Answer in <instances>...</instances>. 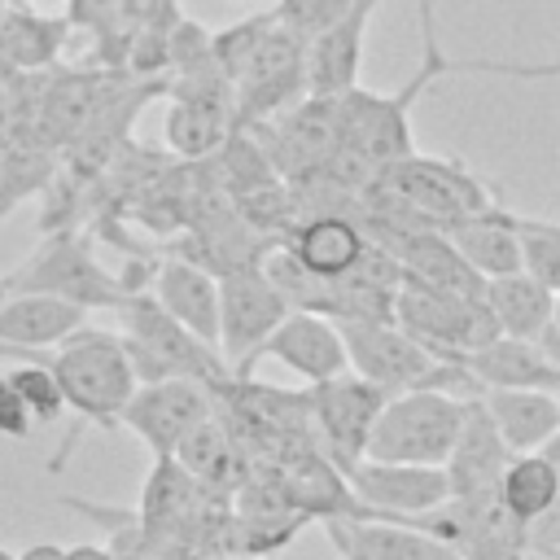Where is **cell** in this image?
<instances>
[{
  "instance_id": "cell-39",
  "label": "cell",
  "mask_w": 560,
  "mask_h": 560,
  "mask_svg": "<svg viewBox=\"0 0 560 560\" xmlns=\"http://www.w3.org/2000/svg\"><path fill=\"white\" fill-rule=\"evenodd\" d=\"M542 459H547V464L556 468V477H560V433H556V438L542 446Z\"/></svg>"
},
{
  "instance_id": "cell-47",
  "label": "cell",
  "mask_w": 560,
  "mask_h": 560,
  "mask_svg": "<svg viewBox=\"0 0 560 560\" xmlns=\"http://www.w3.org/2000/svg\"><path fill=\"white\" fill-rule=\"evenodd\" d=\"M232 4H245V0H232Z\"/></svg>"
},
{
  "instance_id": "cell-13",
  "label": "cell",
  "mask_w": 560,
  "mask_h": 560,
  "mask_svg": "<svg viewBox=\"0 0 560 560\" xmlns=\"http://www.w3.org/2000/svg\"><path fill=\"white\" fill-rule=\"evenodd\" d=\"M451 74H499V79H560V61H503V57H446L442 52V35H438V18H433V0H420V66L416 74L389 96V105L398 114L411 118V105Z\"/></svg>"
},
{
  "instance_id": "cell-29",
  "label": "cell",
  "mask_w": 560,
  "mask_h": 560,
  "mask_svg": "<svg viewBox=\"0 0 560 560\" xmlns=\"http://www.w3.org/2000/svg\"><path fill=\"white\" fill-rule=\"evenodd\" d=\"M499 503L512 521L529 525L538 516H547L556 503H560V477L556 468L542 459V451H525V455H512L508 468H503V481H499Z\"/></svg>"
},
{
  "instance_id": "cell-38",
  "label": "cell",
  "mask_w": 560,
  "mask_h": 560,
  "mask_svg": "<svg viewBox=\"0 0 560 560\" xmlns=\"http://www.w3.org/2000/svg\"><path fill=\"white\" fill-rule=\"evenodd\" d=\"M66 560H118V556H109L105 547H92V542H79V547H66Z\"/></svg>"
},
{
  "instance_id": "cell-28",
  "label": "cell",
  "mask_w": 560,
  "mask_h": 560,
  "mask_svg": "<svg viewBox=\"0 0 560 560\" xmlns=\"http://www.w3.org/2000/svg\"><path fill=\"white\" fill-rule=\"evenodd\" d=\"M57 179V153L39 136H0V223L13 214L18 201L52 188Z\"/></svg>"
},
{
  "instance_id": "cell-7",
  "label": "cell",
  "mask_w": 560,
  "mask_h": 560,
  "mask_svg": "<svg viewBox=\"0 0 560 560\" xmlns=\"http://www.w3.org/2000/svg\"><path fill=\"white\" fill-rule=\"evenodd\" d=\"M394 319L438 359L459 363L464 350H477L499 332L490 306L481 298H464V293H446V289H429L420 280H402L394 293Z\"/></svg>"
},
{
  "instance_id": "cell-44",
  "label": "cell",
  "mask_w": 560,
  "mask_h": 560,
  "mask_svg": "<svg viewBox=\"0 0 560 560\" xmlns=\"http://www.w3.org/2000/svg\"><path fill=\"white\" fill-rule=\"evenodd\" d=\"M0 560H18V556H9V551H0Z\"/></svg>"
},
{
  "instance_id": "cell-3",
  "label": "cell",
  "mask_w": 560,
  "mask_h": 560,
  "mask_svg": "<svg viewBox=\"0 0 560 560\" xmlns=\"http://www.w3.org/2000/svg\"><path fill=\"white\" fill-rule=\"evenodd\" d=\"M350 354V372L368 376L385 394H407V389H446L459 398L481 394L477 381L459 368L424 350L398 319H337Z\"/></svg>"
},
{
  "instance_id": "cell-40",
  "label": "cell",
  "mask_w": 560,
  "mask_h": 560,
  "mask_svg": "<svg viewBox=\"0 0 560 560\" xmlns=\"http://www.w3.org/2000/svg\"><path fill=\"white\" fill-rule=\"evenodd\" d=\"M22 4H35V9H52V4H70V0H22Z\"/></svg>"
},
{
  "instance_id": "cell-32",
  "label": "cell",
  "mask_w": 560,
  "mask_h": 560,
  "mask_svg": "<svg viewBox=\"0 0 560 560\" xmlns=\"http://www.w3.org/2000/svg\"><path fill=\"white\" fill-rule=\"evenodd\" d=\"M9 381L22 394V402L31 407V420L35 424H57L70 411L66 407V394H61V385H57V376H52V368L44 359H26V363L9 368Z\"/></svg>"
},
{
  "instance_id": "cell-23",
  "label": "cell",
  "mask_w": 560,
  "mask_h": 560,
  "mask_svg": "<svg viewBox=\"0 0 560 560\" xmlns=\"http://www.w3.org/2000/svg\"><path fill=\"white\" fill-rule=\"evenodd\" d=\"M477 398L512 455L542 451L560 433V394L551 389H481Z\"/></svg>"
},
{
  "instance_id": "cell-35",
  "label": "cell",
  "mask_w": 560,
  "mask_h": 560,
  "mask_svg": "<svg viewBox=\"0 0 560 560\" xmlns=\"http://www.w3.org/2000/svg\"><path fill=\"white\" fill-rule=\"evenodd\" d=\"M31 429H35L31 407L22 402V394L13 389L9 372H4V376H0V433H4V438H26Z\"/></svg>"
},
{
  "instance_id": "cell-33",
  "label": "cell",
  "mask_w": 560,
  "mask_h": 560,
  "mask_svg": "<svg viewBox=\"0 0 560 560\" xmlns=\"http://www.w3.org/2000/svg\"><path fill=\"white\" fill-rule=\"evenodd\" d=\"M346 9H350V0H280L271 13L280 18V26H289L293 35H302V39L311 44V39L324 35Z\"/></svg>"
},
{
  "instance_id": "cell-26",
  "label": "cell",
  "mask_w": 560,
  "mask_h": 560,
  "mask_svg": "<svg viewBox=\"0 0 560 560\" xmlns=\"http://www.w3.org/2000/svg\"><path fill=\"white\" fill-rule=\"evenodd\" d=\"M481 302L490 306L499 332L521 337V341H538L556 315V293L542 280H534L529 271H508V276L486 280Z\"/></svg>"
},
{
  "instance_id": "cell-11",
  "label": "cell",
  "mask_w": 560,
  "mask_h": 560,
  "mask_svg": "<svg viewBox=\"0 0 560 560\" xmlns=\"http://www.w3.org/2000/svg\"><path fill=\"white\" fill-rule=\"evenodd\" d=\"M306 394H311V424L319 429V451L337 468L354 464L363 455L368 433H372L381 407L389 402V394L359 372H341L332 381H319Z\"/></svg>"
},
{
  "instance_id": "cell-15",
  "label": "cell",
  "mask_w": 560,
  "mask_h": 560,
  "mask_svg": "<svg viewBox=\"0 0 560 560\" xmlns=\"http://www.w3.org/2000/svg\"><path fill=\"white\" fill-rule=\"evenodd\" d=\"M258 359H276L280 368H289L306 385H319V381L350 372L346 337H341L337 319H328L319 311H289L280 319V328L262 341Z\"/></svg>"
},
{
  "instance_id": "cell-2",
  "label": "cell",
  "mask_w": 560,
  "mask_h": 560,
  "mask_svg": "<svg viewBox=\"0 0 560 560\" xmlns=\"http://www.w3.org/2000/svg\"><path fill=\"white\" fill-rule=\"evenodd\" d=\"M66 394V407L96 429H114L122 424V407L136 394V368L127 354L122 332L109 328H79L70 332L48 359H44Z\"/></svg>"
},
{
  "instance_id": "cell-20",
  "label": "cell",
  "mask_w": 560,
  "mask_h": 560,
  "mask_svg": "<svg viewBox=\"0 0 560 560\" xmlns=\"http://www.w3.org/2000/svg\"><path fill=\"white\" fill-rule=\"evenodd\" d=\"M459 368L477 381V389H551V394H560V363L538 341L494 337L477 350H464Z\"/></svg>"
},
{
  "instance_id": "cell-41",
  "label": "cell",
  "mask_w": 560,
  "mask_h": 560,
  "mask_svg": "<svg viewBox=\"0 0 560 560\" xmlns=\"http://www.w3.org/2000/svg\"><path fill=\"white\" fill-rule=\"evenodd\" d=\"M551 328L560 332V293H556V315H551Z\"/></svg>"
},
{
  "instance_id": "cell-25",
  "label": "cell",
  "mask_w": 560,
  "mask_h": 560,
  "mask_svg": "<svg viewBox=\"0 0 560 560\" xmlns=\"http://www.w3.org/2000/svg\"><path fill=\"white\" fill-rule=\"evenodd\" d=\"M236 105L223 101H201V96H171L166 122H162V140L175 158L184 162H206L214 158L228 136L236 131Z\"/></svg>"
},
{
  "instance_id": "cell-24",
  "label": "cell",
  "mask_w": 560,
  "mask_h": 560,
  "mask_svg": "<svg viewBox=\"0 0 560 560\" xmlns=\"http://www.w3.org/2000/svg\"><path fill=\"white\" fill-rule=\"evenodd\" d=\"M70 18H52L35 4H9L0 13V66L4 74H35L48 70L66 39H70Z\"/></svg>"
},
{
  "instance_id": "cell-43",
  "label": "cell",
  "mask_w": 560,
  "mask_h": 560,
  "mask_svg": "<svg viewBox=\"0 0 560 560\" xmlns=\"http://www.w3.org/2000/svg\"><path fill=\"white\" fill-rule=\"evenodd\" d=\"M206 560H241V556H206Z\"/></svg>"
},
{
  "instance_id": "cell-17",
  "label": "cell",
  "mask_w": 560,
  "mask_h": 560,
  "mask_svg": "<svg viewBox=\"0 0 560 560\" xmlns=\"http://www.w3.org/2000/svg\"><path fill=\"white\" fill-rule=\"evenodd\" d=\"M276 136V166L293 175H315L341 149V96L306 92L298 105L271 118Z\"/></svg>"
},
{
  "instance_id": "cell-36",
  "label": "cell",
  "mask_w": 560,
  "mask_h": 560,
  "mask_svg": "<svg viewBox=\"0 0 560 560\" xmlns=\"http://www.w3.org/2000/svg\"><path fill=\"white\" fill-rule=\"evenodd\" d=\"M175 0H122L118 9V48H122V35L144 26V22H162V18H175Z\"/></svg>"
},
{
  "instance_id": "cell-1",
  "label": "cell",
  "mask_w": 560,
  "mask_h": 560,
  "mask_svg": "<svg viewBox=\"0 0 560 560\" xmlns=\"http://www.w3.org/2000/svg\"><path fill=\"white\" fill-rule=\"evenodd\" d=\"M118 324H122V341L140 385L188 376L219 389L232 381V368L219 354V346L188 332L171 311H162V302L149 289H127V298L118 302Z\"/></svg>"
},
{
  "instance_id": "cell-42",
  "label": "cell",
  "mask_w": 560,
  "mask_h": 560,
  "mask_svg": "<svg viewBox=\"0 0 560 560\" xmlns=\"http://www.w3.org/2000/svg\"><path fill=\"white\" fill-rule=\"evenodd\" d=\"M341 560H363L359 551H350V547H341Z\"/></svg>"
},
{
  "instance_id": "cell-16",
  "label": "cell",
  "mask_w": 560,
  "mask_h": 560,
  "mask_svg": "<svg viewBox=\"0 0 560 560\" xmlns=\"http://www.w3.org/2000/svg\"><path fill=\"white\" fill-rule=\"evenodd\" d=\"M512 451L503 446L490 411L481 407V398H464V424L455 438V451L446 459V481H451V499L459 503H490L499 499V481L508 468Z\"/></svg>"
},
{
  "instance_id": "cell-10",
  "label": "cell",
  "mask_w": 560,
  "mask_h": 560,
  "mask_svg": "<svg viewBox=\"0 0 560 560\" xmlns=\"http://www.w3.org/2000/svg\"><path fill=\"white\" fill-rule=\"evenodd\" d=\"M206 416H214V389L201 381H188V376L136 385L131 402L122 407V424L149 446L153 459H175L179 442Z\"/></svg>"
},
{
  "instance_id": "cell-46",
  "label": "cell",
  "mask_w": 560,
  "mask_h": 560,
  "mask_svg": "<svg viewBox=\"0 0 560 560\" xmlns=\"http://www.w3.org/2000/svg\"><path fill=\"white\" fill-rule=\"evenodd\" d=\"M0 79H4V66H0Z\"/></svg>"
},
{
  "instance_id": "cell-14",
  "label": "cell",
  "mask_w": 560,
  "mask_h": 560,
  "mask_svg": "<svg viewBox=\"0 0 560 560\" xmlns=\"http://www.w3.org/2000/svg\"><path fill=\"white\" fill-rule=\"evenodd\" d=\"M88 324V311L52 293H9L0 298V354L4 359H48L70 332Z\"/></svg>"
},
{
  "instance_id": "cell-12",
  "label": "cell",
  "mask_w": 560,
  "mask_h": 560,
  "mask_svg": "<svg viewBox=\"0 0 560 560\" xmlns=\"http://www.w3.org/2000/svg\"><path fill=\"white\" fill-rule=\"evenodd\" d=\"M341 472H346L354 499L372 516L411 521V516H429L442 503H451V481H446V468H438V464H381V459L359 455Z\"/></svg>"
},
{
  "instance_id": "cell-9",
  "label": "cell",
  "mask_w": 560,
  "mask_h": 560,
  "mask_svg": "<svg viewBox=\"0 0 560 560\" xmlns=\"http://www.w3.org/2000/svg\"><path fill=\"white\" fill-rule=\"evenodd\" d=\"M232 83H236V122L241 127L271 122L276 114H284L306 96V39L280 26L276 18Z\"/></svg>"
},
{
  "instance_id": "cell-6",
  "label": "cell",
  "mask_w": 560,
  "mask_h": 560,
  "mask_svg": "<svg viewBox=\"0 0 560 560\" xmlns=\"http://www.w3.org/2000/svg\"><path fill=\"white\" fill-rule=\"evenodd\" d=\"M376 184L420 228H446L455 219H468V214H481V210L494 206L490 188L472 171H464L459 162H446V158H420V153H411L402 162L381 166Z\"/></svg>"
},
{
  "instance_id": "cell-30",
  "label": "cell",
  "mask_w": 560,
  "mask_h": 560,
  "mask_svg": "<svg viewBox=\"0 0 560 560\" xmlns=\"http://www.w3.org/2000/svg\"><path fill=\"white\" fill-rule=\"evenodd\" d=\"M175 459H179V468H184L192 481H201L206 490L228 486V477L236 472V442H232L228 424L219 420V407H214V416H206V420L179 442Z\"/></svg>"
},
{
  "instance_id": "cell-8",
  "label": "cell",
  "mask_w": 560,
  "mask_h": 560,
  "mask_svg": "<svg viewBox=\"0 0 560 560\" xmlns=\"http://www.w3.org/2000/svg\"><path fill=\"white\" fill-rule=\"evenodd\" d=\"M289 311L293 306L262 267H236L219 276V354L228 359L236 381L254 372L262 341L280 328Z\"/></svg>"
},
{
  "instance_id": "cell-4",
  "label": "cell",
  "mask_w": 560,
  "mask_h": 560,
  "mask_svg": "<svg viewBox=\"0 0 560 560\" xmlns=\"http://www.w3.org/2000/svg\"><path fill=\"white\" fill-rule=\"evenodd\" d=\"M9 293H52L83 311H118V302L127 298V284L122 276L101 267L83 232L57 228V232H44V241L31 249L26 262L0 276V298Z\"/></svg>"
},
{
  "instance_id": "cell-19",
  "label": "cell",
  "mask_w": 560,
  "mask_h": 560,
  "mask_svg": "<svg viewBox=\"0 0 560 560\" xmlns=\"http://www.w3.org/2000/svg\"><path fill=\"white\" fill-rule=\"evenodd\" d=\"M328 538L363 560H464L459 547L438 538L433 529L398 516H372V521H328Z\"/></svg>"
},
{
  "instance_id": "cell-22",
  "label": "cell",
  "mask_w": 560,
  "mask_h": 560,
  "mask_svg": "<svg viewBox=\"0 0 560 560\" xmlns=\"http://www.w3.org/2000/svg\"><path fill=\"white\" fill-rule=\"evenodd\" d=\"M289 249L293 258L319 276V280H341L354 271V262L368 249V232L359 219L350 214H306L293 232H289Z\"/></svg>"
},
{
  "instance_id": "cell-27",
  "label": "cell",
  "mask_w": 560,
  "mask_h": 560,
  "mask_svg": "<svg viewBox=\"0 0 560 560\" xmlns=\"http://www.w3.org/2000/svg\"><path fill=\"white\" fill-rule=\"evenodd\" d=\"M442 232L451 236V245L464 254V262H468L481 280L521 271V236H516V228L503 219V206H499V201H494L490 210H481V214H468V219L446 223Z\"/></svg>"
},
{
  "instance_id": "cell-5",
  "label": "cell",
  "mask_w": 560,
  "mask_h": 560,
  "mask_svg": "<svg viewBox=\"0 0 560 560\" xmlns=\"http://www.w3.org/2000/svg\"><path fill=\"white\" fill-rule=\"evenodd\" d=\"M464 424V398L446 389H407L389 394L381 407L363 455L381 464H438L446 468Z\"/></svg>"
},
{
  "instance_id": "cell-21",
  "label": "cell",
  "mask_w": 560,
  "mask_h": 560,
  "mask_svg": "<svg viewBox=\"0 0 560 560\" xmlns=\"http://www.w3.org/2000/svg\"><path fill=\"white\" fill-rule=\"evenodd\" d=\"M376 13V0H350V9L306 44V92L319 96H346L359 79L363 61V31Z\"/></svg>"
},
{
  "instance_id": "cell-18",
  "label": "cell",
  "mask_w": 560,
  "mask_h": 560,
  "mask_svg": "<svg viewBox=\"0 0 560 560\" xmlns=\"http://www.w3.org/2000/svg\"><path fill=\"white\" fill-rule=\"evenodd\" d=\"M149 293L162 302V311H171L188 332H197L201 341L219 346V276L184 254H171L162 262H153L149 271Z\"/></svg>"
},
{
  "instance_id": "cell-34",
  "label": "cell",
  "mask_w": 560,
  "mask_h": 560,
  "mask_svg": "<svg viewBox=\"0 0 560 560\" xmlns=\"http://www.w3.org/2000/svg\"><path fill=\"white\" fill-rule=\"evenodd\" d=\"M118 9H122V0H70L66 18L74 31H88V35H96V44H105V39H118ZM118 57H122V48H118Z\"/></svg>"
},
{
  "instance_id": "cell-45",
  "label": "cell",
  "mask_w": 560,
  "mask_h": 560,
  "mask_svg": "<svg viewBox=\"0 0 560 560\" xmlns=\"http://www.w3.org/2000/svg\"><path fill=\"white\" fill-rule=\"evenodd\" d=\"M9 4H13V0H0V13H4V9H9Z\"/></svg>"
},
{
  "instance_id": "cell-37",
  "label": "cell",
  "mask_w": 560,
  "mask_h": 560,
  "mask_svg": "<svg viewBox=\"0 0 560 560\" xmlns=\"http://www.w3.org/2000/svg\"><path fill=\"white\" fill-rule=\"evenodd\" d=\"M18 560H66V547H57V542H35V547H26Z\"/></svg>"
},
{
  "instance_id": "cell-31",
  "label": "cell",
  "mask_w": 560,
  "mask_h": 560,
  "mask_svg": "<svg viewBox=\"0 0 560 560\" xmlns=\"http://www.w3.org/2000/svg\"><path fill=\"white\" fill-rule=\"evenodd\" d=\"M503 219L521 236V271H529L534 280H542L551 293H560V223L529 219V214H516L508 206H503Z\"/></svg>"
}]
</instances>
